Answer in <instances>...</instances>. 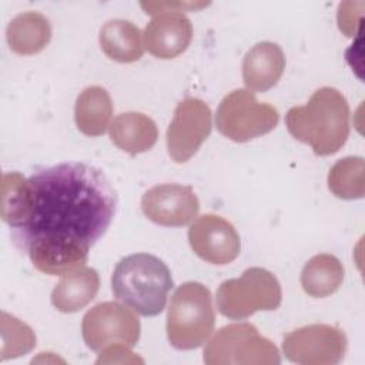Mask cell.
I'll list each match as a JSON object with an SVG mask.
<instances>
[{
  "label": "cell",
  "instance_id": "6da1fadb",
  "mask_svg": "<svg viewBox=\"0 0 365 365\" xmlns=\"http://www.w3.org/2000/svg\"><path fill=\"white\" fill-rule=\"evenodd\" d=\"M31 211L10 228L20 252L37 240H64L93 247L108 230L117 194L104 173L84 163H61L36 170L29 178Z\"/></svg>",
  "mask_w": 365,
  "mask_h": 365
},
{
  "label": "cell",
  "instance_id": "7a4b0ae2",
  "mask_svg": "<svg viewBox=\"0 0 365 365\" xmlns=\"http://www.w3.org/2000/svg\"><path fill=\"white\" fill-rule=\"evenodd\" d=\"M285 124L289 134L308 144L317 155H331L348 140L349 106L336 88L321 87L305 106L288 110Z\"/></svg>",
  "mask_w": 365,
  "mask_h": 365
},
{
  "label": "cell",
  "instance_id": "3957f363",
  "mask_svg": "<svg viewBox=\"0 0 365 365\" xmlns=\"http://www.w3.org/2000/svg\"><path fill=\"white\" fill-rule=\"evenodd\" d=\"M173 287L168 267L147 252L121 258L111 275L114 297L144 317H155L165 308Z\"/></svg>",
  "mask_w": 365,
  "mask_h": 365
},
{
  "label": "cell",
  "instance_id": "277c9868",
  "mask_svg": "<svg viewBox=\"0 0 365 365\" xmlns=\"http://www.w3.org/2000/svg\"><path fill=\"white\" fill-rule=\"evenodd\" d=\"M215 324L212 297L201 282L180 285L167 314V336L175 349L188 351L201 346L211 335Z\"/></svg>",
  "mask_w": 365,
  "mask_h": 365
},
{
  "label": "cell",
  "instance_id": "5b68a950",
  "mask_svg": "<svg viewBox=\"0 0 365 365\" xmlns=\"http://www.w3.org/2000/svg\"><path fill=\"white\" fill-rule=\"evenodd\" d=\"M281 299L277 277L259 267L245 269L240 278L224 281L217 291V308L230 319H245L257 311H274Z\"/></svg>",
  "mask_w": 365,
  "mask_h": 365
},
{
  "label": "cell",
  "instance_id": "8992f818",
  "mask_svg": "<svg viewBox=\"0 0 365 365\" xmlns=\"http://www.w3.org/2000/svg\"><path fill=\"white\" fill-rule=\"evenodd\" d=\"M204 362L208 365H278V348L248 322L222 327L207 344Z\"/></svg>",
  "mask_w": 365,
  "mask_h": 365
},
{
  "label": "cell",
  "instance_id": "52a82bcc",
  "mask_svg": "<svg viewBox=\"0 0 365 365\" xmlns=\"http://www.w3.org/2000/svg\"><path fill=\"white\" fill-rule=\"evenodd\" d=\"M279 121L277 108L271 104L261 103L250 90H234L227 94L215 114L218 131L235 141L247 143L272 131Z\"/></svg>",
  "mask_w": 365,
  "mask_h": 365
},
{
  "label": "cell",
  "instance_id": "ba28073f",
  "mask_svg": "<svg viewBox=\"0 0 365 365\" xmlns=\"http://www.w3.org/2000/svg\"><path fill=\"white\" fill-rule=\"evenodd\" d=\"M81 335L86 345L96 352L111 344L134 346L140 339V321L125 304L107 301L83 317Z\"/></svg>",
  "mask_w": 365,
  "mask_h": 365
},
{
  "label": "cell",
  "instance_id": "9c48e42d",
  "mask_svg": "<svg viewBox=\"0 0 365 365\" xmlns=\"http://www.w3.org/2000/svg\"><path fill=\"white\" fill-rule=\"evenodd\" d=\"M346 336L335 325L312 324L288 332L282 351L291 362L302 365H335L346 352Z\"/></svg>",
  "mask_w": 365,
  "mask_h": 365
},
{
  "label": "cell",
  "instance_id": "30bf717a",
  "mask_svg": "<svg viewBox=\"0 0 365 365\" xmlns=\"http://www.w3.org/2000/svg\"><path fill=\"white\" fill-rule=\"evenodd\" d=\"M212 128L211 110L200 98L181 100L167 130V148L175 163L188 161L207 140Z\"/></svg>",
  "mask_w": 365,
  "mask_h": 365
},
{
  "label": "cell",
  "instance_id": "8fae6325",
  "mask_svg": "<svg viewBox=\"0 0 365 365\" xmlns=\"http://www.w3.org/2000/svg\"><path fill=\"white\" fill-rule=\"evenodd\" d=\"M188 242L201 259L215 265L232 262L241 248L234 225L215 214H204L191 224Z\"/></svg>",
  "mask_w": 365,
  "mask_h": 365
},
{
  "label": "cell",
  "instance_id": "7c38bea8",
  "mask_svg": "<svg viewBox=\"0 0 365 365\" xmlns=\"http://www.w3.org/2000/svg\"><path fill=\"white\" fill-rule=\"evenodd\" d=\"M141 210L154 224L182 227L197 217L200 202L188 185L160 184L144 192Z\"/></svg>",
  "mask_w": 365,
  "mask_h": 365
},
{
  "label": "cell",
  "instance_id": "4fadbf2b",
  "mask_svg": "<svg viewBox=\"0 0 365 365\" xmlns=\"http://www.w3.org/2000/svg\"><path fill=\"white\" fill-rule=\"evenodd\" d=\"M144 47L157 58L168 60L187 50L192 38V24L190 19L178 10L157 13L145 26Z\"/></svg>",
  "mask_w": 365,
  "mask_h": 365
},
{
  "label": "cell",
  "instance_id": "5bb4252c",
  "mask_svg": "<svg viewBox=\"0 0 365 365\" xmlns=\"http://www.w3.org/2000/svg\"><path fill=\"white\" fill-rule=\"evenodd\" d=\"M88 247L64 240H37L27 245L31 264L47 275H66L83 268L88 258Z\"/></svg>",
  "mask_w": 365,
  "mask_h": 365
},
{
  "label": "cell",
  "instance_id": "9a60e30c",
  "mask_svg": "<svg viewBox=\"0 0 365 365\" xmlns=\"http://www.w3.org/2000/svg\"><path fill=\"white\" fill-rule=\"evenodd\" d=\"M285 70V56L281 47L262 41L251 47L242 61V80L250 91L264 93L272 88Z\"/></svg>",
  "mask_w": 365,
  "mask_h": 365
},
{
  "label": "cell",
  "instance_id": "2e32d148",
  "mask_svg": "<svg viewBox=\"0 0 365 365\" xmlns=\"http://www.w3.org/2000/svg\"><path fill=\"white\" fill-rule=\"evenodd\" d=\"M111 141L124 153L131 155L148 151L158 138L155 123L145 114L123 113L110 124Z\"/></svg>",
  "mask_w": 365,
  "mask_h": 365
},
{
  "label": "cell",
  "instance_id": "e0dca14e",
  "mask_svg": "<svg viewBox=\"0 0 365 365\" xmlns=\"http://www.w3.org/2000/svg\"><path fill=\"white\" fill-rule=\"evenodd\" d=\"M98 288V272L94 268H80L60 279L51 292V304L60 312H77L94 299Z\"/></svg>",
  "mask_w": 365,
  "mask_h": 365
},
{
  "label": "cell",
  "instance_id": "ac0fdd59",
  "mask_svg": "<svg viewBox=\"0 0 365 365\" xmlns=\"http://www.w3.org/2000/svg\"><path fill=\"white\" fill-rule=\"evenodd\" d=\"M51 38L48 20L37 11L17 14L6 29V40L17 54L31 56L40 53Z\"/></svg>",
  "mask_w": 365,
  "mask_h": 365
},
{
  "label": "cell",
  "instance_id": "d6986e66",
  "mask_svg": "<svg viewBox=\"0 0 365 365\" xmlns=\"http://www.w3.org/2000/svg\"><path fill=\"white\" fill-rule=\"evenodd\" d=\"M98 40L104 54L118 63H134L144 51L141 31L128 20H108L101 27Z\"/></svg>",
  "mask_w": 365,
  "mask_h": 365
},
{
  "label": "cell",
  "instance_id": "ffe728a7",
  "mask_svg": "<svg viewBox=\"0 0 365 365\" xmlns=\"http://www.w3.org/2000/svg\"><path fill=\"white\" fill-rule=\"evenodd\" d=\"M113 115L111 97L100 86L84 88L76 100L74 121L77 128L88 135L98 137L106 133Z\"/></svg>",
  "mask_w": 365,
  "mask_h": 365
},
{
  "label": "cell",
  "instance_id": "44dd1931",
  "mask_svg": "<svg viewBox=\"0 0 365 365\" xmlns=\"http://www.w3.org/2000/svg\"><path fill=\"white\" fill-rule=\"evenodd\" d=\"M344 281V265L331 254L312 257L302 268L301 285L314 298H325L334 294Z\"/></svg>",
  "mask_w": 365,
  "mask_h": 365
},
{
  "label": "cell",
  "instance_id": "7402d4cb",
  "mask_svg": "<svg viewBox=\"0 0 365 365\" xmlns=\"http://www.w3.org/2000/svg\"><path fill=\"white\" fill-rule=\"evenodd\" d=\"M1 220L10 227L16 228L24 224L31 211V188L29 178L20 173L11 171L1 175Z\"/></svg>",
  "mask_w": 365,
  "mask_h": 365
},
{
  "label": "cell",
  "instance_id": "603a6c76",
  "mask_svg": "<svg viewBox=\"0 0 365 365\" xmlns=\"http://www.w3.org/2000/svg\"><path fill=\"white\" fill-rule=\"evenodd\" d=\"M329 191L342 200L362 198L365 192V163L362 157H345L328 173Z\"/></svg>",
  "mask_w": 365,
  "mask_h": 365
},
{
  "label": "cell",
  "instance_id": "cb8c5ba5",
  "mask_svg": "<svg viewBox=\"0 0 365 365\" xmlns=\"http://www.w3.org/2000/svg\"><path fill=\"white\" fill-rule=\"evenodd\" d=\"M1 359L17 358L36 346L33 329L13 315L1 312Z\"/></svg>",
  "mask_w": 365,
  "mask_h": 365
},
{
  "label": "cell",
  "instance_id": "d4e9b609",
  "mask_svg": "<svg viewBox=\"0 0 365 365\" xmlns=\"http://www.w3.org/2000/svg\"><path fill=\"white\" fill-rule=\"evenodd\" d=\"M364 1H345L338 7V27L346 37H354L361 33Z\"/></svg>",
  "mask_w": 365,
  "mask_h": 365
},
{
  "label": "cell",
  "instance_id": "484cf974",
  "mask_svg": "<svg viewBox=\"0 0 365 365\" xmlns=\"http://www.w3.org/2000/svg\"><path fill=\"white\" fill-rule=\"evenodd\" d=\"M101 362H143L141 358L135 356L134 352L128 349L127 345L124 344H111L106 346L100 355V358L96 361V364Z\"/></svg>",
  "mask_w": 365,
  "mask_h": 365
},
{
  "label": "cell",
  "instance_id": "4316f807",
  "mask_svg": "<svg viewBox=\"0 0 365 365\" xmlns=\"http://www.w3.org/2000/svg\"><path fill=\"white\" fill-rule=\"evenodd\" d=\"M140 6L145 10L147 14H157L160 11H165V10H178V11H184V10H190V9H201L204 6H207L205 3H158V1H148V3H140Z\"/></svg>",
  "mask_w": 365,
  "mask_h": 365
}]
</instances>
